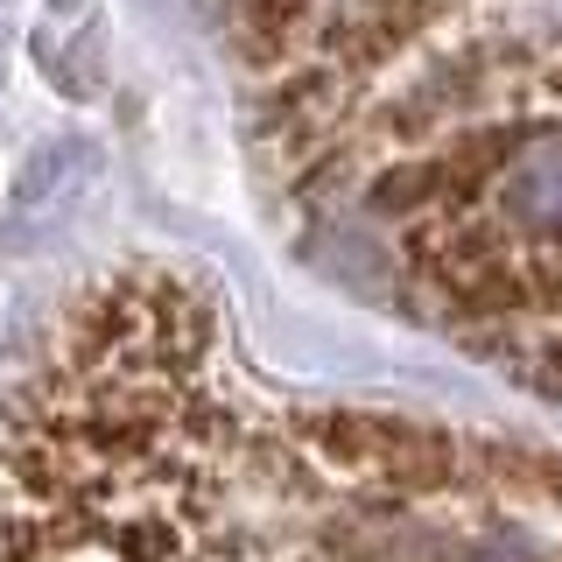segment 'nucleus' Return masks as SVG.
I'll use <instances>...</instances> for the list:
<instances>
[{
	"label": "nucleus",
	"mask_w": 562,
	"mask_h": 562,
	"mask_svg": "<svg viewBox=\"0 0 562 562\" xmlns=\"http://www.w3.org/2000/svg\"><path fill=\"white\" fill-rule=\"evenodd\" d=\"M316 457L351 485L380 492H443L457 479V443L429 422H394V415H330L316 429Z\"/></svg>",
	"instance_id": "obj_1"
},
{
	"label": "nucleus",
	"mask_w": 562,
	"mask_h": 562,
	"mask_svg": "<svg viewBox=\"0 0 562 562\" xmlns=\"http://www.w3.org/2000/svg\"><path fill=\"white\" fill-rule=\"evenodd\" d=\"M492 218L520 239H562V134H527L492 176Z\"/></svg>",
	"instance_id": "obj_2"
}]
</instances>
